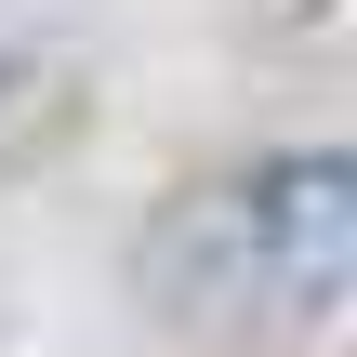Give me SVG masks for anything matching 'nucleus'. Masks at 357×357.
<instances>
[{
  "mask_svg": "<svg viewBox=\"0 0 357 357\" xmlns=\"http://www.w3.org/2000/svg\"><path fill=\"white\" fill-rule=\"evenodd\" d=\"M159 278L172 305L199 318H331L357 278V172L344 146H291V159H252L225 185H199L172 225H159Z\"/></svg>",
  "mask_w": 357,
  "mask_h": 357,
  "instance_id": "nucleus-1",
  "label": "nucleus"
},
{
  "mask_svg": "<svg viewBox=\"0 0 357 357\" xmlns=\"http://www.w3.org/2000/svg\"><path fill=\"white\" fill-rule=\"evenodd\" d=\"M13 106H26V66H0V119H13Z\"/></svg>",
  "mask_w": 357,
  "mask_h": 357,
  "instance_id": "nucleus-2",
  "label": "nucleus"
}]
</instances>
